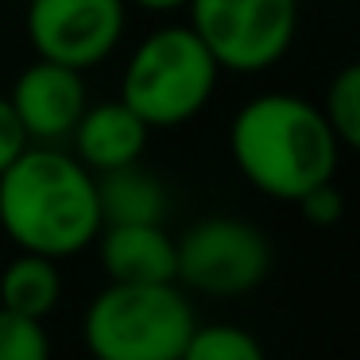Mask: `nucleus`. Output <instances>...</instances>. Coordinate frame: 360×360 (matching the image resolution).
Returning <instances> with one entry per match:
<instances>
[{
	"instance_id": "f257e3e1",
	"label": "nucleus",
	"mask_w": 360,
	"mask_h": 360,
	"mask_svg": "<svg viewBox=\"0 0 360 360\" xmlns=\"http://www.w3.org/2000/svg\"><path fill=\"white\" fill-rule=\"evenodd\" d=\"M0 229L20 252L78 256L101 229L94 171L63 143H27L0 171Z\"/></svg>"
},
{
	"instance_id": "f03ea898",
	"label": "nucleus",
	"mask_w": 360,
	"mask_h": 360,
	"mask_svg": "<svg viewBox=\"0 0 360 360\" xmlns=\"http://www.w3.org/2000/svg\"><path fill=\"white\" fill-rule=\"evenodd\" d=\"M229 151L236 171L279 202H295L333 179L341 163V140L326 112L295 94H259L240 105L229 128Z\"/></svg>"
},
{
	"instance_id": "7ed1b4c3",
	"label": "nucleus",
	"mask_w": 360,
	"mask_h": 360,
	"mask_svg": "<svg viewBox=\"0 0 360 360\" xmlns=\"http://www.w3.org/2000/svg\"><path fill=\"white\" fill-rule=\"evenodd\" d=\"M194 326L179 283H109L86 306L82 337L101 360H182Z\"/></svg>"
},
{
	"instance_id": "20e7f679",
	"label": "nucleus",
	"mask_w": 360,
	"mask_h": 360,
	"mask_svg": "<svg viewBox=\"0 0 360 360\" xmlns=\"http://www.w3.org/2000/svg\"><path fill=\"white\" fill-rule=\"evenodd\" d=\"M221 66L190 24L159 27L128 55L120 101L148 128L190 124L217 94Z\"/></svg>"
},
{
	"instance_id": "39448f33",
	"label": "nucleus",
	"mask_w": 360,
	"mask_h": 360,
	"mask_svg": "<svg viewBox=\"0 0 360 360\" xmlns=\"http://www.w3.org/2000/svg\"><path fill=\"white\" fill-rule=\"evenodd\" d=\"M190 27L221 70L259 74L290 51L298 0H190Z\"/></svg>"
},
{
	"instance_id": "423d86ee",
	"label": "nucleus",
	"mask_w": 360,
	"mask_h": 360,
	"mask_svg": "<svg viewBox=\"0 0 360 360\" xmlns=\"http://www.w3.org/2000/svg\"><path fill=\"white\" fill-rule=\"evenodd\" d=\"M182 287L198 295L233 298L259 287L271 271V244L240 217H205L174 240Z\"/></svg>"
},
{
	"instance_id": "0eeeda50",
	"label": "nucleus",
	"mask_w": 360,
	"mask_h": 360,
	"mask_svg": "<svg viewBox=\"0 0 360 360\" xmlns=\"http://www.w3.org/2000/svg\"><path fill=\"white\" fill-rule=\"evenodd\" d=\"M128 0H27V43L35 58L94 70L117 51Z\"/></svg>"
},
{
	"instance_id": "6e6552de",
	"label": "nucleus",
	"mask_w": 360,
	"mask_h": 360,
	"mask_svg": "<svg viewBox=\"0 0 360 360\" xmlns=\"http://www.w3.org/2000/svg\"><path fill=\"white\" fill-rule=\"evenodd\" d=\"M8 101L32 143H66L78 117L86 112L89 94L82 70L51 63V58H35L12 82Z\"/></svg>"
},
{
	"instance_id": "1a4fd4ad",
	"label": "nucleus",
	"mask_w": 360,
	"mask_h": 360,
	"mask_svg": "<svg viewBox=\"0 0 360 360\" xmlns=\"http://www.w3.org/2000/svg\"><path fill=\"white\" fill-rule=\"evenodd\" d=\"M94 244L109 283H179V252L163 225H101Z\"/></svg>"
},
{
	"instance_id": "9d476101",
	"label": "nucleus",
	"mask_w": 360,
	"mask_h": 360,
	"mask_svg": "<svg viewBox=\"0 0 360 360\" xmlns=\"http://www.w3.org/2000/svg\"><path fill=\"white\" fill-rule=\"evenodd\" d=\"M148 136L151 128L117 97V101L86 105V112L78 117V124L70 132V148H74V159L97 174L143 159Z\"/></svg>"
},
{
	"instance_id": "9b49d317",
	"label": "nucleus",
	"mask_w": 360,
	"mask_h": 360,
	"mask_svg": "<svg viewBox=\"0 0 360 360\" xmlns=\"http://www.w3.org/2000/svg\"><path fill=\"white\" fill-rule=\"evenodd\" d=\"M101 225H163L167 221V190L140 159L112 171L94 174Z\"/></svg>"
},
{
	"instance_id": "f8f14e48",
	"label": "nucleus",
	"mask_w": 360,
	"mask_h": 360,
	"mask_svg": "<svg viewBox=\"0 0 360 360\" xmlns=\"http://www.w3.org/2000/svg\"><path fill=\"white\" fill-rule=\"evenodd\" d=\"M63 298V275L58 259L39 256V252H20L0 271V306H8L27 318H47Z\"/></svg>"
},
{
	"instance_id": "ddd939ff",
	"label": "nucleus",
	"mask_w": 360,
	"mask_h": 360,
	"mask_svg": "<svg viewBox=\"0 0 360 360\" xmlns=\"http://www.w3.org/2000/svg\"><path fill=\"white\" fill-rule=\"evenodd\" d=\"M264 349L259 341L240 326H229V321H213V326H194L182 360H259Z\"/></svg>"
},
{
	"instance_id": "4468645a",
	"label": "nucleus",
	"mask_w": 360,
	"mask_h": 360,
	"mask_svg": "<svg viewBox=\"0 0 360 360\" xmlns=\"http://www.w3.org/2000/svg\"><path fill=\"white\" fill-rule=\"evenodd\" d=\"M318 109L326 112L341 148H360V66H345L333 74Z\"/></svg>"
},
{
	"instance_id": "2eb2a0df",
	"label": "nucleus",
	"mask_w": 360,
	"mask_h": 360,
	"mask_svg": "<svg viewBox=\"0 0 360 360\" xmlns=\"http://www.w3.org/2000/svg\"><path fill=\"white\" fill-rule=\"evenodd\" d=\"M51 352V337L39 318L0 306V360H43Z\"/></svg>"
},
{
	"instance_id": "dca6fc26",
	"label": "nucleus",
	"mask_w": 360,
	"mask_h": 360,
	"mask_svg": "<svg viewBox=\"0 0 360 360\" xmlns=\"http://www.w3.org/2000/svg\"><path fill=\"white\" fill-rule=\"evenodd\" d=\"M295 205L302 210V217L310 221V225H337L345 213V198L341 190L333 186V179L318 182V186H310L306 194L295 198Z\"/></svg>"
},
{
	"instance_id": "f3484780",
	"label": "nucleus",
	"mask_w": 360,
	"mask_h": 360,
	"mask_svg": "<svg viewBox=\"0 0 360 360\" xmlns=\"http://www.w3.org/2000/svg\"><path fill=\"white\" fill-rule=\"evenodd\" d=\"M27 143H32V140H27V132H24V124H20L12 101H8V97H0V171H4L20 151H24Z\"/></svg>"
},
{
	"instance_id": "a211bd4d",
	"label": "nucleus",
	"mask_w": 360,
	"mask_h": 360,
	"mask_svg": "<svg viewBox=\"0 0 360 360\" xmlns=\"http://www.w3.org/2000/svg\"><path fill=\"white\" fill-rule=\"evenodd\" d=\"M128 4H136L143 12H174V8H186L190 0H128Z\"/></svg>"
}]
</instances>
